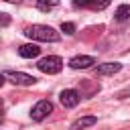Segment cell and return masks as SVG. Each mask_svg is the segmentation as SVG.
<instances>
[{
	"label": "cell",
	"mask_w": 130,
	"mask_h": 130,
	"mask_svg": "<svg viewBox=\"0 0 130 130\" xmlns=\"http://www.w3.org/2000/svg\"><path fill=\"white\" fill-rule=\"evenodd\" d=\"M24 35L32 41H43V43H57L61 39V35L53 26H47V24H32L24 28Z\"/></svg>",
	"instance_id": "obj_1"
},
{
	"label": "cell",
	"mask_w": 130,
	"mask_h": 130,
	"mask_svg": "<svg viewBox=\"0 0 130 130\" xmlns=\"http://www.w3.org/2000/svg\"><path fill=\"white\" fill-rule=\"evenodd\" d=\"M37 67H39V71H43V73L55 75V73H59V71L63 69V59L57 57V55H49V57H43V59L37 63Z\"/></svg>",
	"instance_id": "obj_2"
},
{
	"label": "cell",
	"mask_w": 130,
	"mask_h": 130,
	"mask_svg": "<svg viewBox=\"0 0 130 130\" xmlns=\"http://www.w3.org/2000/svg\"><path fill=\"white\" fill-rule=\"evenodd\" d=\"M51 112H53V104H51L49 100H39V102L32 106V110H30V118L37 120V122H41V120H45Z\"/></svg>",
	"instance_id": "obj_3"
},
{
	"label": "cell",
	"mask_w": 130,
	"mask_h": 130,
	"mask_svg": "<svg viewBox=\"0 0 130 130\" xmlns=\"http://www.w3.org/2000/svg\"><path fill=\"white\" fill-rule=\"evenodd\" d=\"M4 77L14 85H35L37 83V77L28 75V73H22V71H6Z\"/></svg>",
	"instance_id": "obj_4"
},
{
	"label": "cell",
	"mask_w": 130,
	"mask_h": 130,
	"mask_svg": "<svg viewBox=\"0 0 130 130\" xmlns=\"http://www.w3.org/2000/svg\"><path fill=\"white\" fill-rule=\"evenodd\" d=\"M59 100H61V104L65 108H75L81 102V93L77 89H63L61 95H59Z\"/></svg>",
	"instance_id": "obj_5"
},
{
	"label": "cell",
	"mask_w": 130,
	"mask_h": 130,
	"mask_svg": "<svg viewBox=\"0 0 130 130\" xmlns=\"http://www.w3.org/2000/svg\"><path fill=\"white\" fill-rule=\"evenodd\" d=\"M91 65H95V59L89 57V55H77V57H73L69 61V67L71 69H87Z\"/></svg>",
	"instance_id": "obj_6"
},
{
	"label": "cell",
	"mask_w": 130,
	"mask_h": 130,
	"mask_svg": "<svg viewBox=\"0 0 130 130\" xmlns=\"http://www.w3.org/2000/svg\"><path fill=\"white\" fill-rule=\"evenodd\" d=\"M120 69H122L120 63H116V61H108V63L98 65V67H95V73H98V75H114V73H118Z\"/></svg>",
	"instance_id": "obj_7"
},
{
	"label": "cell",
	"mask_w": 130,
	"mask_h": 130,
	"mask_svg": "<svg viewBox=\"0 0 130 130\" xmlns=\"http://www.w3.org/2000/svg\"><path fill=\"white\" fill-rule=\"evenodd\" d=\"M39 53H41V47L35 45V43H28V45H20V47H18V55L24 57V59L39 57Z\"/></svg>",
	"instance_id": "obj_8"
},
{
	"label": "cell",
	"mask_w": 130,
	"mask_h": 130,
	"mask_svg": "<svg viewBox=\"0 0 130 130\" xmlns=\"http://www.w3.org/2000/svg\"><path fill=\"white\" fill-rule=\"evenodd\" d=\"M95 122H98L95 116H83V118H77V120L71 124L69 130H83V128H87V126H93Z\"/></svg>",
	"instance_id": "obj_9"
},
{
	"label": "cell",
	"mask_w": 130,
	"mask_h": 130,
	"mask_svg": "<svg viewBox=\"0 0 130 130\" xmlns=\"http://www.w3.org/2000/svg\"><path fill=\"white\" fill-rule=\"evenodd\" d=\"M116 20L118 22H126L128 18H130V4H120L118 8H116Z\"/></svg>",
	"instance_id": "obj_10"
},
{
	"label": "cell",
	"mask_w": 130,
	"mask_h": 130,
	"mask_svg": "<svg viewBox=\"0 0 130 130\" xmlns=\"http://www.w3.org/2000/svg\"><path fill=\"white\" fill-rule=\"evenodd\" d=\"M35 4H37V8H39V10L49 12V10H53V8L59 4V0H37Z\"/></svg>",
	"instance_id": "obj_11"
},
{
	"label": "cell",
	"mask_w": 130,
	"mask_h": 130,
	"mask_svg": "<svg viewBox=\"0 0 130 130\" xmlns=\"http://www.w3.org/2000/svg\"><path fill=\"white\" fill-rule=\"evenodd\" d=\"M73 4L75 6H81V8H95L98 6V0H73Z\"/></svg>",
	"instance_id": "obj_12"
},
{
	"label": "cell",
	"mask_w": 130,
	"mask_h": 130,
	"mask_svg": "<svg viewBox=\"0 0 130 130\" xmlns=\"http://www.w3.org/2000/svg\"><path fill=\"white\" fill-rule=\"evenodd\" d=\"M61 30H63L65 35H73V32H75V24H73V22H63V24H61Z\"/></svg>",
	"instance_id": "obj_13"
},
{
	"label": "cell",
	"mask_w": 130,
	"mask_h": 130,
	"mask_svg": "<svg viewBox=\"0 0 130 130\" xmlns=\"http://www.w3.org/2000/svg\"><path fill=\"white\" fill-rule=\"evenodd\" d=\"M8 24H10V16L0 12V26H8Z\"/></svg>",
	"instance_id": "obj_14"
},
{
	"label": "cell",
	"mask_w": 130,
	"mask_h": 130,
	"mask_svg": "<svg viewBox=\"0 0 130 130\" xmlns=\"http://www.w3.org/2000/svg\"><path fill=\"white\" fill-rule=\"evenodd\" d=\"M128 95H130V87H128V89H124V91H120V93H118V98H120V100H124V98H128Z\"/></svg>",
	"instance_id": "obj_15"
},
{
	"label": "cell",
	"mask_w": 130,
	"mask_h": 130,
	"mask_svg": "<svg viewBox=\"0 0 130 130\" xmlns=\"http://www.w3.org/2000/svg\"><path fill=\"white\" fill-rule=\"evenodd\" d=\"M6 2H10V4H18V2H22V0H6Z\"/></svg>",
	"instance_id": "obj_16"
},
{
	"label": "cell",
	"mask_w": 130,
	"mask_h": 130,
	"mask_svg": "<svg viewBox=\"0 0 130 130\" xmlns=\"http://www.w3.org/2000/svg\"><path fill=\"white\" fill-rule=\"evenodd\" d=\"M2 83H4V75L0 73V87H2Z\"/></svg>",
	"instance_id": "obj_17"
},
{
	"label": "cell",
	"mask_w": 130,
	"mask_h": 130,
	"mask_svg": "<svg viewBox=\"0 0 130 130\" xmlns=\"http://www.w3.org/2000/svg\"><path fill=\"white\" fill-rule=\"evenodd\" d=\"M0 120H2V114H0Z\"/></svg>",
	"instance_id": "obj_18"
}]
</instances>
